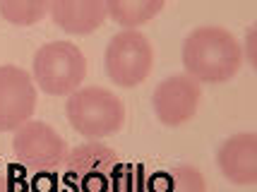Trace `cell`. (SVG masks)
Segmentation results:
<instances>
[{"mask_svg": "<svg viewBox=\"0 0 257 192\" xmlns=\"http://www.w3.org/2000/svg\"><path fill=\"white\" fill-rule=\"evenodd\" d=\"M65 192H149V175L140 163L123 161L115 149L84 142L63 161Z\"/></svg>", "mask_w": 257, "mask_h": 192, "instance_id": "1", "label": "cell"}, {"mask_svg": "<svg viewBox=\"0 0 257 192\" xmlns=\"http://www.w3.org/2000/svg\"><path fill=\"white\" fill-rule=\"evenodd\" d=\"M243 48L224 27H197L183 44L185 75L195 82L221 84L233 79L243 68Z\"/></svg>", "mask_w": 257, "mask_h": 192, "instance_id": "2", "label": "cell"}, {"mask_svg": "<svg viewBox=\"0 0 257 192\" xmlns=\"http://www.w3.org/2000/svg\"><path fill=\"white\" fill-rule=\"evenodd\" d=\"M67 120L79 135L99 139L115 135L123 127L125 106L103 87H79L67 99Z\"/></svg>", "mask_w": 257, "mask_h": 192, "instance_id": "3", "label": "cell"}, {"mask_svg": "<svg viewBox=\"0 0 257 192\" xmlns=\"http://www.w3.org/2000/svg\"><path fill=\"white\" fill-rule=\"evenodd\" d=\"M87 75V58L70 41H51L34 56V79L51 96H67Z\"/></svg>", "mask_w": 257, "mask_h": 192, "instance_id": "4", "label": "cell"}, {"mask_svg": "<svg viewBox=\"0 0 257 192\" xmlns=\"http://www.w3.org/2000/svg\"><path fill=\"white\" fill-rule=\"evenodd\" d=\"M12 151L24 170L41 175V173H53L63 166L67 156V144L48 123L27 120L15 132Z\"/></svg>", "mask_w": 257, "mask_h": 192, "instance_id": "5", "label": "cell"}, {"mask_svg": "<svg viewBox=\"0 0 257 192\" xmlns=\"http://www.w3.org/2000/svg\"><path fill=\"white\" fill-rule=\"evenodd\" d=\"M154 65V48L145 34L137 29H123L111 39L106 48V72L118 87L142 84Z\"/></svg>", "mask_w": 257, "mask_h": 192, "instance_id": "6", "label": "cell"}, {"mask_svg": "<svg viewBox=\"0 0 257 192\" xmlns=\"http://www.w3.org/2000/svg\"><path fill=\"white\" fill-rule=\"evenodd\" d=\"M154 111L157 118L168 127H180L195 118L202 103L200 82L190 75H171L159 82L154 89Z\"/></svg>", "mask_w": 257, "mask_h": 192, "instance_id": "7", "label": "cell"}, {"mask_svg": "<svg viewBox=\"0 0 257 192\" xmlns=\"http://www.w3.org/2000/svg\"><path fill=\"white\" fill-rule=\"evenodd\" d=\"M36 87L27 70L0 65V130H17L34 115Z\"/></svg>", "mask_w": 257, "mask_h": 192, "instance_id": "8", "label": "cell"}, {"mask_svg": "<svg viewBox=\"0 0 257 192\" xmlns=\"http://www.w3.org/2000/svg\"><path fill=\"white\" fill-rule=\"evenodd\" d=\"M216 163L226 180L235 185L257 182V137L252 132L231 135L216 151Z\"/></svg>", "mask_w": 257, "mask_h": 192, "instance_id": "9", "label": "cell"}, {"mask_svg": "<svg viewBox=\"0 0 257 192\" xmlns=\"http://www.w3.org/2000/svg\"><path fill=\"white\" fill-rule=\"evenodd\" d=\"M51 17L65 34L84 36L106 22L103 0H51Z\"/></svg>", "mask_w": 257, "mask_h": 192, "instance_id": "10", "label": "cell"}, {"mask_svg": "<svg viewBox=\"0 0 257 192\" xmlns=\"http://www.w3.org/2000/svg\"><path fill=\"white\" fill-rule=\"evenodd\" d=\"M106 17L125 29H137L142 24L152 22L164 10L166 0H103Z\"/></svg>", "mask_w": 257, "mask_h": 192, "instance_id": "11", "label": "cell"}, {"mask_svg": "<svg viewBox=\"0 0 257 192\" xmlns=\"http://www.w3.org/2000/svg\"><path fill=\"white\" fill-rule=\"evenodd\" d=\"M149 192H207V180L200 168L180 163L164 173L149 175Z\"/></svg>", "mask_w": 257, "mask_h": 192, "instance_id": "12", "label": "cell"}, {"mask_svg": "<svg viewBox=\"0 0 257 192\" xmlns=\"http://www.w3.org/2000/svg\"><path fill=\"white\" fill-rule=\"evenodd\" d=\"M51 8V0H0V15L15 27H32L41 22Z\"/></svg>", "mask_w": 257, "mask_h": 192, "instance_id": "13", "label": "cell"}, {"mask_svg": "<svg viewBox=\"0 0 257 192\" xmlns=\"http://www.w3.org/2000/svg\"><path fill=\"white\" fill-rule=\"evenodd\" d=\"M0 192H34L32 185L20 175H0Z\"/></svg>", "mask_w": 257, "mask_h": 192, "instance_id": "14", "label": "cell"}, {"mask_svg": "<svg viewBox=\"0 0 257 192\" xmlns=\"http://www.w3.org/2000/svg\"><path fill=\"white\" fill-rule=\"evenodd\" d=\"M252 29H250V32H247V60H250V63H255V58H252Z\"/></svg>", "mask_w": 257, "mask_h": 192, "instance_id": "15", "label": "cell"}]
</instances>
